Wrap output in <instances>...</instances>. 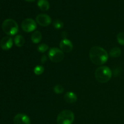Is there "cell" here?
<instances>
[{"label":"cell","mask_w":124,"mask_h":124,"mask_svg":"<svg viewBox=\"0 0 124 124\" xmlns=\"http://www.w3.org/2000/svg\"><path fill=\"white\" fill-rule=\"evenodd\" d=\"M89 56L92 62L98 65L104 64L108 58V54L107 51L99 46L92 47L90 50Z\"/></svg>","instance_id":"6da1fadb"},{"label":"cell","mask_w":124,"mask_h":124,"mask_svg":"<svg viewBox=\"0 0 124 124\" xmlns=\"http://www.w3.org/2000/svg\"><path fill=\"white\" fill-rule=\"evenodd\" d=\"M112 73L111 70L107 66H101L95 71V78L101 83H105L111 78Z\"/></svg>","instance_id":"7a4b0ae2"},{"label":"cell","mask_w":124,"mask_h":124,"mask_svg":"<svg viewBox=\"0 0 124 124\" xmlns=\"http://www.w3.org/2000/svg\"><path fill=\"white\" fill-rule=\"evenodd\" d=\"M2 29L4 32L9 36H13L18 31L16 22L12 19H7L2 23Z\"/></svg>","instance_id":"3957f363"},{"label":"cell","mask_w":124,"mask_h":124,"mask_svg":"<svg viewBox=\"0 0 124 124\" xmlns=\"http://www.w3.org/2000/svg\"><path fill=\"white\" fill-rule=\"evenodd\" d=\"M75 119L73 113L69 110H65L59 113L57 117L58 124H71Z\"/></svg>","instance_id":"277c9868"},{"label":"cell","mask_w":124,"mask_h":124,"mask_svg":"<svg viewBox=\"0 0 124 124\" xmlns=\"http://www.w3.org/2000/svg\"><path fill=\"white\" fill-rule=\"evenodd\" d=\"M48 56L53 62H60L64 58V54L62 51L56 47L51 48L48 51Z\"/></svg>","instance_id":"5b68a950"},{"label":"cell","mask_w":124,"mask_h":124,"mask_svg":"<svg viewBox=\"0 0 124 124\" xmlns=\"http://www.w3.org/2000/svg\"><path fill=\"white\" fill-rule=\"evenodd\" d=\"M23 30L25 32L33 31L37 27L36 23L31 18H26L24 19L21 24Z\"/></svg>","instance_id":"8992f818"},{"label":"cell","mask_w":124,"mask_h":124,"mask_svg":"<svg viewBox=\"0 0 124 124\" xmlns=\"http://www.w3.org/2000/svg\"><path fill=\"white\" fill-rule=\"evenodd\" d=\"M36 21L41 26L47 27L52 23V18L46 14H39L36 18Z\"/></svg>","instance_id":"52a82bcc"},{"label":"cell","mask_w":124,"mask_h":124,"mask_svg":"<svg viewBox=\"0 0 124 124\" xmlns=\"http://www.w3.org/2000/svg\"><path fill=\"white\" fill-rule=\"evenodd\" d=\"M14 124H30V117L23 113L17 114L13 119Z\"/></svg>","instance_id":"ba28073f"},{"label":"cell","mask_w":124,"mask_h":124,"mask_svg":"<svg viewBox=\"0 0 124 124\" xmlns=\"http://www.w3.org/2000/svg\"><path fill=\"white\" fill-rule=\"evenodd\" d=\"M13 46V39L9 36H5L0 41V47L4 50H8Z\"/></svg>","instance_id":"9c48e42d"},{"label":"cell","mask_w":124,"mask_h":124,"mask_svg":"<svg viewBox=\"0 0 124 124\" xmlns=\"http://www.w3.org/2000/svg\"><path fill=\"white\" fill-rule=\"evenodd\" d=\"M59 47L62 52L65 53H70L73 50V44L70 40L67 39H64L59 44Z\"/></svg>","instance_id":"30bf717a"},{"label":"cell","mask_w":124,"mask_h":124,"mask_svg":"<svg viewBox=\"0 0 124 124\" xmlns=\"http://www.w3.org/2000/svg\"><path fill=\"white\" fill-rule=\"evenodd\" d=\"M64 100L68 103L73 104L77 101V96L73 92H69L64 95Z\"/></svg>","instance_id":"8fae6325"},{"label":"cell","mask_w":124,"mask_h":124,"mask_svg":"<svg viewBox=\"0 0 124 124\" xmlns=\"http://www.w3.org/2000/svg\"><path fill=\"white\" fill-rule=\"evenodd\" d=\"M37 4L42 11H47L50 8V3L47 0H38Z\"/></svg>","instance_id":"7c38bea8"},{"label":"cell","mask_w":124,"mask_h":124,"mask_svg":"<svg viewBox=\"0 0 124 124\" xmlns=\"http://www.w3.org/2000/svg\"><path fill=\"white\" fill-rule=\"evenodd\" d=\"M42 39V34L39 31H36L31 35V40L34 44H38Z\"/></svg>","instance_id":"4fadbf2b"},{"label":"cell","mask_w":124,"mask_h":124,"mask_svg":"<svg viewBox=\"0 0 124 124\" xmlns=\"http://www.w3.org/2000/svg\"><path fill=\"white\" fill-rule=\"evenodd\" d=\"M14 42L15 44L17 46V47H21L24 46V42H25V40L23 36L21 35H16L14 39Z\"/></svg>","instance_id":"5bb4252c"},{"label":"cell","mask_w":124,"mask_h":124,"mask_svg":"<svg viewBox=\"0 0 124 124\" xmlns=\"http://www.w3.org/2000/svg\"><path fill=\"white\" fill-rule=\"evenodd\" d=\"M109 54L113 58H117L121 54V50L119 47H115L110 50Z\"/></svg>","instance_id":"9a60e30c"},{"label":"cell","mask_w":124,"mask_h":124,"mask_svg":"<svg viewBox=\"0 0 124 124\" xmlns=\"http://www.w3.org/2000/svg\"><path fill=\"white\" fill-rule=\"evenodd\" d=\"M53 25L56 29H61L64 26L63 22L59 19H56L53 22Z\"/></svg>","instance_id":"2e32d148"},{"label":"cell","mask_w":124,"mask_h":124,"mask_svg":"<svg viewBox=\"0 0 124 124\" xmlns=\"http://www.w3.org/2000/svg\"><path fill=\"white\" fill-rule=\"evenodd\" d=\"M44 71V69L41 65H37L34 69V73L36 75H41V74L43 73Z\"/></svg>","instance_id":"e0dca14e"},{"label":"cell","mask_w":124,"mask_h":124,"mask_svg":"<svg viewBox=\"0 0 124 124\" xmlns=\"http://www.w3.org/2000/svg\"><path fill=\"white\" fill-rule=\"evenodd\" d=\"M117 41L120 45L124 46V33L120 32L117 35Z\"/></svg>","instance_id":"ac0fdd59"},{"label":"cell","mask_w":124,"mask_h":124,"mask_svg":"<svg viewBox=\"0 0 124 124\" xmlns=\"http://www.w3.org/2000/svg\"><path fill=\"white\" fill-rule=\"evenodd\" d=\"M48 49V45L46 44H41L39 45L38 47V50L41 53H44Z\"/></svg>","instance_id":"d6986e66"},{"label":"cell","mask_w":124,"mask_h":124,"mask_svg":"<svg viewBox=\"0 0 124 124\" xmlns=\"http://www.w3.org/2000/svg\"><path fill=\"white\" fill-rule=\"evenodd\" d=\"M53 90H54V93H56V94H61V93L64 92V88L61 85H56L53 88Z\"/></svg>","instance_id":"ffe728a7"},{"label":"cell","mask_w":124,"mask_h":124,"mask_svg":"<svg viewBox=\"0 0 124 124\" xmlns=\"http://www.w3.org/2000/svg\"><path fill=\"white\" fill-rule=\"evenodd\" d=\"M47 56L44 54V55L42 56V57H41V63H42V64H44V63L46 62V61H47Z\"/></svg>","instance_id":"44dd1931"},{"label":"cell","mask_w":124,"mask_h":124,"mask_svg":"<svg viewBox=\"0 0 124 124\" xmlns=\"http://www.w3.org/2000/svg\"><path fill=\"white\" fill-rule=\"evenodd\" d=\"M25 1H27V2H33V1H36V0H25Z\"/></svg>","instance_id":"7402d4cb"}]
</instances>
